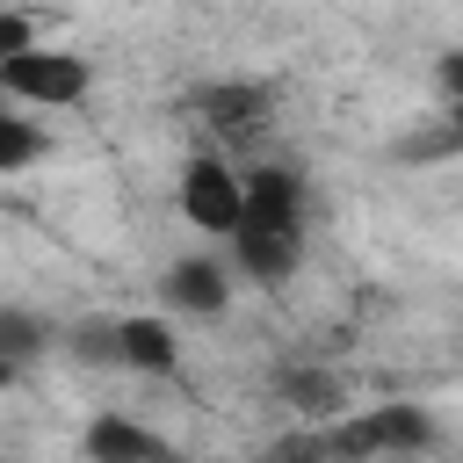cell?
Here are the masks:
<instances>
[{"mask_svg":"<svg viewBox=\"0 0 463 463\" xmlns=\"http://www.w3.org/2000/svg\"><path fill=\"white\" fill-rule=\"evenodd\" d=\"M441 441V420L412 398H391V405H354L340 412L333 427H318V449L326 463H405L420 449Z\"/></svg>","mask_w":463,"mask_h":463,"instance_id":"cell-1","label":"cell"},{"mask_svg":"<svg viewBox=\"0 0 463 463\" xmlns=\"http://www.w3.org/2000/svg\"><path fill=\"white\" fill-rule=\"evenodd\" d=\"M36 43V22L22 14V7H0V58H14V51H29Z\"/></svg>","mask_w":463,"mask_h":463,"instance_id":"cell-15","label":"cell"},{"mask_svg":"<svg viewBox=\"0 0 463 463\" xmlns=\"http://www.w3.org/2000/svg\"><path fill=\"white\" fill-rule=\"evenodd\" d=\"M152 463H195V456H181V449H166V456H152Z\"/></svg>","mask_w":463,"mask_h":463,"instance_id":"cell-19","label":"cell"},{"mask_svg":"<svg viewBox=\"0 0 463 463\" xmlns=\"http://www.w3.org/2000/svg\"><path fill=\"white\" fill-rule=\"evenodd\" d=\"M14 383H22V362H7V354H0V398H7Z\"/></svg>","mask_w":463,"mask_h":463,"instance_id":"cell-18","label":"cell"},{"mask_svg":"<svg viewBox=\"0 0 463 463\" xmlns=\"http://www.w3.org/2000/svg\"><path fill=\"white\" fill-rule=\"evenodd\" d=\"M58 347H65V362H80V369H123V340H116V311H87V318H72V326H58Z\"/></svg>","mask_w":463,"mask_h":463,"instance_id":"cell-11","label":"cell"},{"mask_svg":"<svg viewBox=\"0 0 463 463\" xmlns=\"http://www.w3.org/2000/svg\"><path fill=\"white\" fill-rule=\"evenodd\" d=\"M434 87H441V101H463V43H449L434 58Z\"/></svg>","mask_w":463,"mask_h":463,"instance_id":"cell-16","label":"cell"},{"mask_svg":"<svg viewBox=\"0 0 463 463\" xmlns=\"http://www.w3.org/2000/svg\"><path fill=\"white\" fill-rule=\"evenodd\" d=\"M80 456L87 463H152V456H166V441L130 412H94L80 427Z\"/></svg>","mask_w":463,"mask_h":463,"instance_id":"cell-10","label":"cell"},{"mask_svg":"<svg viewBox=\"0 0 463 463\" xmlns=\"http://www.w3.org/2000/svg\"><path fill=\"white\" fill-rule=\"evenodd\" d=\"M441 137H449V159H463V101H441Z\"/></svg>","mask_w":463,"mask_h":463,"instance_id":"cell-17","label":"cell"},{"mask_svg":"<svg viewBox=\"0 0 463 463\" xmlns=\"http://www.w3.org/2000/svg\"><path fill=\"white\" fill-rule=\"evenodd\" d=\"M94 94V58L72 51V43H29L14 58H0V101L14 109H43V116H65Z\"/></svg>","mask_w":463,"mask_h":463,"instance_id":"cell-2","label":"cell"},{"mask_svg":"<svg viewBox=\"0 0 463 463\" xmlns=\"http://www.w3.org/2000/svg\"><path fill=\"white\" fill-rule=\"evenodd\" d=\"M260 463H326V449H318V427H297L289 441L260 449Z\"/></svg>","mask_w":463,"mask_h":463,"instance_id":"cell-14","label":"cell"},{"mask_svg":"<svg viewBox=\"0 0 463 463\" xmlns=\"http://www.w3.org/2000/svg\"><path fill=\"white\" fill-rule=\"evenodd\" d=\"M275 398L289 405V420H297V427H333L340 412H354L347 376H340V369H326V362H289V369L275 376Z\"/></svg>","mask_w":463,"mask_h":463,"instance_id":"cell-8","label":"cell"},{"mask_svg":"<svg viewBox=\"0 0 463 463\" xmlns=\"http://www.w3.org/2000/svg\"><path fill=\"white\" fill-rule=\"evenodd\" d=\"M195 123H203V145L217 152H253L268 130H275V87L268 80H203L195 87Z\"/></svg>","mask_w":463,"mask_h":463,"instance_id":"cell-4","label":"cell"},{"mask_svg":"<svg viewBox=\"0 0 463 463\" xmlns=\"http://www.w3.org/2000/svg\"><path fill=\"white\" fill-rule=\"evenodd\" d=\"M116 340H123V369L130 376H181V340H174V318L166 311H123L116 318Z\"/></svg>","mask_w":463,"mask_h":463,"instance_id":"cell-9","label":"cell"},{"mask_svg":"<svg viewBox=\"0 0 463 463\" xmlns=\"http://www.w3.org/2000/svg\"><path fill=\"white\" fill-rule=\"evenodd\" d=\"M159 304L174 318H217L232 304V260L224 253H181L159 268Z\"/></svg>","mask_w":463,"mask_h":463,"instance_id":"cell-7","label":"cell"},{"mask_svg":"<svg viewBox=\"0 0 463 463\" xmlns=\"http://www.w3.org/2000/svg\"><path fill=\"white\" fill-rule=\"evenodd\" d=\"M224 246H232V275H239V282H253V289H282V282L304 268L311 232H282V224L239 217V232H232Z\"/></svg>","mask_w":463,"mask_h":463,"instance_id":"cell-6","label":"cell"},{"mask_svg":"<svg viewBox=\"0 0 463 463\" xmlns=\"http://www.w3.org/2000/svg\"><path fill=\"white\" fill-rule=\"evenodd\" d=\"M51 347H58V326H51L43 311H29V304H14V297H0V354L29 369V362H43Z\"/></svg>","mask_w":463,"mask_h":463,"instance_id":"cell-12","label":"cell"},{"mask_svg":"<svg viewBox=\"0 0 463 463\" xmlns=\"http://www.w3.org/2000/svg\"><path fill=\"white\" fill-rule=\"evenodd\" d=\"M174 210H181L195 232L232 239L239 217H246V174H239V159L217 152V145H195V152L181 159V174H174Z\"/></svg>","mask_w":463,"mask_h":463,"instance_id":"cell-3","label":"cell"},{"mask_svg":"<svg viewBox=\"0 0 463 463\" xmlns=\"http://www.w3.org/2000/svg\"><path fill=\"white\" fill-rule=\"evenodd\" d=\"M239 174H246V217L311 232V174L297 159H239Z\"/></svg>","mask_w":463,"mask_h":463,"instance_id":"cell-5","label":"cell"},{"mask_svg":"<svg viewBox=\"0 0 463 463\" xmlns=\"http://www.w3.org/2000/svg\"><path fill=\"white\" fill-rule=\"evenodd\" d=\"M43 159H51V130H43L29 109L0 101V174H29V166H43Z\"/></svg>","mask_w":463,"mask_h":463,"instance_id":"cell-13","label":"cell"}]
</instances>
